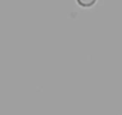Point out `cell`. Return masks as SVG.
I'll return each instance as SVG.
<instances>
[{
	"mask_svg": "<svg viewBox=\"0 0 122 115\" xmlns=\"http://www.w3.org/2000/svg\"><path fill=\"white\" fill-rule=\"evenodd\" d=\"M77 1L83 7H90V6H92V5L96 4L97 0H77Z\"/></svg>",
	"mask_w": 122,
	"mask_h": 115,
	"instance_id": "1",
	"label": "cell"
}]
</instances>
